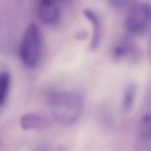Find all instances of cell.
Segmentation results:
<instances>
[{
    "label": "cell",
    "mask_w": 151,
    "mask_h": 151,
    "mask_svg": "<svg viewBox=\"0 0 151 151\" xmlns=\"http://www.w3.org/2000/svg\"><path fill=\"white\" fill-rule=\"evenodd\" d=\"M52 113L58 122L70 125L76 122L81 115L83 109V97L73 91L61 92L52 97Z\"/></svg>",
    "instance_id": "obj_1"
},
{
    "label": "cell",
    "mask_w": 151,
    "mask_h": 151,
    "mask_svg": "<svg viewBox=\"0 0 151 151\" xmlns=\"http://www.w3.org/2000/svg\"><path fill=\"white\" fill-rule=\"evenodd\" d=\"M42 49L40 29L36 24H30L24 30L19 46V56L23 65L29 68L36 67L41 58Z\"/></svg>",
    "instance_id": "obj_2"
},
{
    "label": "cell",
    "mask_w": 151,
    "mask_h": 151,
    "mask_svg": "<svg viewBox=\"0 0 151 151\" xmlns=\"http://www.w3.org/2000/svg\"><path fill=\"white\" fill-rule=\"evenodd\" d=\"M150 21V4L146 1H140L130 6L125 18V27L131 34L137 35L145 30Z\"/></svg>",
    "instance_id": "obj_3"
},
{
    "label": "cell",
    "mask_w": 151,
    "mask_h": 151,
    "mask_svg": "<svg viewBox=\"0 0 151 151\" xmlns=\"http://www.w3.org/2000/svg\"><path fill=\"white\" fill-rule=\"evenodd\" d=\"M111 55L116 63L129 65L137 64L142 58L139 47L128 39H123L115 43L111 49Z\"/></svg>",
    "instance_id": "obj_4"
},
{
    "label": "cell",
    "mask_w": 151,
    "mask_h": 151,
    "mask_svg": "<svg viewBox=\"0 0 151 151\" xmlns=\"http://www.w3.org/2000/svg\"><path fill=\"white\" fill-rule=\"evenodd\" d=\"M37 14L41 22L46 24H52L58 20L60 16L58 3L37 0Z\"/></svg>",
    "instance_id": "obj_5"
},
{
    "label": "cell",
    "mask_w": 151,
    "mask_h": 151,
    "mask_svg": "<svg viewBox=\"0 0 151 151\" xmlns=\"http://www.w3.org/2000/svg\"><path fill=\"white\" fill-rule=\"evenodd\" d=\"M151 122L150 113L144 114L139 121L138 128V139L139 145L147 149L151 147Z\"/></svg>",
    "instance_id": "obj_6"
},
{
    "label": "cell",
    "mask_w": 151,
    "mask_h": 151,
    "mask_svg": "<svg viewBox=\"0 0 151 151\" xmlns=\"http://www.w3.org/2000/svg\"><path fill=\"white\" fill-rule=\"evenodd\" d=\"M83 14L92 26V37L90 44V49L91 51H94L97 50L99 46L101 39V29L100 22L95 13L90 9H84Z\"/></svg>",
    "instance_id": "obj_7"
},
{
    "label": "cell",
    "mask_w": 151,
    "mask_h": 151,
    "mask_svg": "<svg viewBox=\"0 0 151 151\" xmlns=\"http://www.w3.org/2000/svg\"><path fill=\"white\" fill-rule=\"evenodd\" d=\"M137 92V86L133 81L126 85L124 93L122 111L124 114L129 113L133 107Z\"/></svg>",
    "instance_id": "obj_8"
},
{
    "label": "cell",
    "mask_w": 151,
    "mask_h": 151,
    "mask_svg": "<svg viewBox=\"0 0 151 151\" xmlns=\"http://www.w3.org/2000/svg\"><path fill=\"white\" fill-rule=\"evenodd\" d=\"M20 122L21 126L24 129H35L44 127L46 121L40 115L35 113H28L23 115Z\"/></svg>",
    "instance_id": "obj_9"
},
{
    "label": "cell",
    "mask_w": 151,
    "mask_h": 151,
    "mask_svg": "<svg viewBox=\"0 0 151 151\" xmlns=\"http://www.w3.org/2000/svg\"><path fill=\"white\" fill-rule=\"evenodd\" d=\"M11 76L6 70L0 71V106H3L7 99L11 86Z\"/></svg>",
    "instance_id": "obj_10"
},
{
    "label": "cell",
    "mask_w": 151,
    "mask_h": 151,
    "mask_svg": "<svg viewBox=\"0 0 151 151\" xmlns=\"http://www.w3.org/2000/svg\"><path fill=\"white\" fill-rule=\"evenodd\" d=\"M113 7L118 9H122L130 7L134 3L135 0H109Z\"/></svg>",
    "instance_id": "obj_11"
},
{
    "label": "cell",
    "mask_w": 151,
    "mask_h": 151,
    "mask_svg": "<svg viewBox=\"0 0 151 151\" xmlns=\"http://www.w3.org/2000/svg\"><path fill=\"white\" fill-rule=\"evenodd\" d=\"M45 1V0H44ZM45 1H52V2H55V3H58L59 1L60 0H45Z\"/></svg>",
    "instance_id": "obj_12"
}]
</instances>
